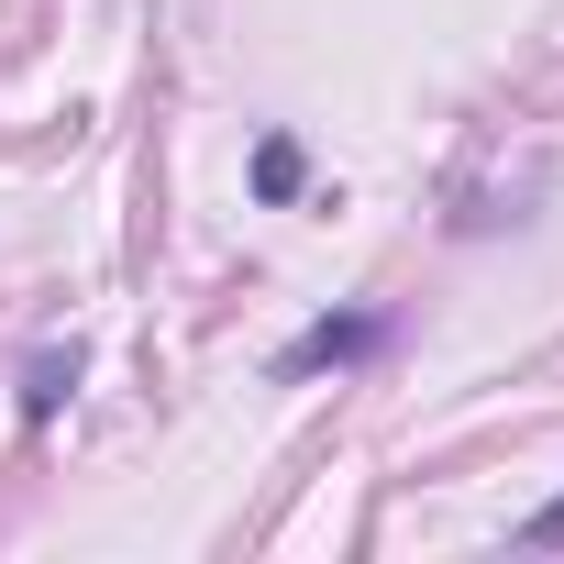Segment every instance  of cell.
<instances>
[{
    "label": "cell",
    "mask_w": 564,
    "mask_h": 564,
    "mask_svg": "<svg viewBox=\"0 0 564 564\" xmlns=\"http://www.w3.org/2000/svg\"><path fill=\"white\" fill-rule=\"evenodd\" d=\"M377 344H388V322H377V311H344V322H311V333H300L289 355H276V377H322V366H366Z\"/></svg>",
    "instance_id": "1"
},
{
    "label": "cell",
    "mask_w": 564,
    "mask_h": 564,
    "mask_svg": "<svg viewBox=\"0 0 564 564\" xmlns=\"http://www.w3.org/2000/svg\"><path fill=\"white\" fill-rule=\"evenodd\" d=\"M243 177H254V199H265V210H276V199H300V177H311V155H300V144H289V133H265V144H254V166H243Z\"/></svg>",
    "instance_id": "2"
},
{
    "label": "cell",
    "mask_w": 564,
    "mask_h": 564,
    "mask_svg": "<svg viewBox=\"0 0 564 564\" xmlns=\"http://www.w3.org/2000/svg\"><path fill=\"white\" fill-rule=\"evenodd\" d=\"M67 388H78V344H67V355H34V366H23V410H34V421H45V410H56Z\"/></svg>",
    "instance_id": "3"
},
{
    "label": "cell",
    "mask_w": 564,
    "mask_h": 564,
    "mask_svg": "<svg viewBox=\"0 0 564 564\" xmlns=\"http://www.w3.org/2000/svg\"><path fill=\"white\" fill-rule=\"evenodd\" d=\"M520 542H531V553H553V542H564V498H542V509L520 520Z\"/></svg>",
    "instance_id": "4"
}]
</instances>
